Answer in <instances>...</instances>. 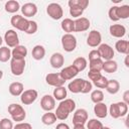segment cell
I'll list each match as a JSON object with an SVG mask.
<instances>
[{
  "label": "cell",
  "instance_id": "6da1fadb",
  "mask_svg": "<svg viewBox=\"0 0 129 129\" xmlns=\"http://www.w3.org/2000/svg\"><path fill=\"white\" fill-rule=\"evenodd\" d=\"M76 109V103L73 99H64L62 101H60L59 105L56 108V111L54 113L56 119L58 120H66L70 113L74 112Z\"/></svg>",
  "mask_w": 129,
  "mask_h": 129
},
{
  "label": "cell",
  "instance_id": "7a4b0ae2",
  "mask_svg": "<svg viewBox=\"0 0 129 129\" xmlns=\"http://www.w3.org/2000/svg\"><path fill=\"white\" fill-rule=\"evenodd\" d=\"M127 112H128V105L125 104L123 101L118 103H113L109 108V113L111 117L114 119H118L120 117L125 116Z\"/></svg>",
  "mask_w": 129,
  "mask_h": 129
},
{
  "label": "cell",
  "instance_id": "3957f363",
  "mask_svg": "<svg viewBox=\"0 0 129 129\" xmlns=\"http://www.w3.org/2000/svg\"><path fill=\"white\" fill-rule=\"evenodd\" d=\"M8 113L10 114L13 121H16V122H21L26 117L25 110L21 105H18V104H10L8 106Z\"/></svg>",
  "mask_w": 129,
  "mask_h": 129
},
{
  "label": "cell",
  "instance_id": "277c9868",
  "mask_svg": "<svg viewBox=\"0 0 129 129\" xmlns=\"http://www.w3.org/2000/svg\"><path fill=\"white\" fill-rule=\"evenodd\" d=\"M61 45L62 48L67 52H72L77 47V38L72 33H66L61 37Z\"/></svg>",
  "mask_w": 129,
  "mask_h": 129
},
{
  "label": "cell",
  "instance_id": "5b68a950",
  "mask_svg": "<svg viewBox=\"0 0 129 129\" xmlns=\"http://www.w3.org/2000/svg\"><path fill=\"white\" fill-rule=\"evenodd\" d=\"M10 23L13 27H15L16 29L20 30V31H23L25 32L27 27H28V23H29V20L26 19L25 17H23L22 15H13L10 19Z\"/></svg>",
  "mask_w": 129,
  "mask_h": 129
},
{
  "label": "cell",
  "instance_id": "8992f818",
  "mask_svg": "<svg viewBox=\"0 0 129 129\" xmlns=\"http://www.w3.org/2000/svg\"><path fill=\"white\" fill-rule=\"evenodd\" d=\"M46 13L48 14V16L54 20H58L62 17L63 15V10L62 7L57 4V3H50L47 5L46 7Z\"/></svg>",
  "mask_w": 129,
  "mask_h": 129
},
{
  "label": "cell",
  "instance_id": "52a82bcc",
  "mask_svg": "<svg viewBox=\"0 0 129 129\" xmlns=\"http://www.w3.org/2000/svg\"><path fill=\"white\" fill-rule=\"evenodd\" d=\"M25 69V59L11 58L10 60V70L14 76H21Z\"/></svg>",
  "mask_w": 129,
  "mask_h": 129
},
{
  "label": "cell",
  "instance_id": "ba28073f",
  "mask_svg": "<svg viewBox=\"0 0 129 129\" xmlns=\"http://www.w3.org/2000/svg\"><path fill=\"white\" fill-rule=\"evenodd\" d=\"M38 97V93L36 90L29 89L23 91V93L20 95V101L23 105H30L32 104Z\"/></svg>",
  "mask_w": 129,
  "mask_h": 129
},
{
  "label": "cell",
  "instance_id": "9c48e42d",
  "mask_svg": "<svg viewBox=\"0 0 129 129\" xmlns=\"http://www.w3.org/2000/svg\"><path fill=\"white\" fill-rule=\"evenodd\" d=\"M4 40L7 44L8 47H15L17 45H19V38H18V34L15 30L13 29H8L5 34H4Z\"/></svg>",
  "mask_w": 129,
  "mask_h": 129
},
{
  "label": "cell",
  "instance_id": "30bf717a",
  "mask_svg": "<svg viewBox=\"0 0 129 129\" xmlns=\"http://www.w3.org/2000/svg\"><path fill=\"white\" fill-rule=\"evenodd\" d=\"M98 52L100 54V57L105 59V60H110L113 59L114 56V49L112 48V46H110L107 43H101L98 47Z\"/></svg>",
  "mask_w": 129,
  "mask_h": 129
},
{
  "label": "cell",
  "instance_id": "8fae6325",
  "mask_svg": "<svg viewBox=\"0 0 129 129\" xmlns=\"http://www.w3.org/2000/svg\"><path fill=\"white\" fill-rule=\"evenodd\" d=\"M88 121V112L87 110L81 108L76 110L73 117V124L74 125H84Z\"/></svg>",
  "mask_w": 129,
  "mask_h": 129
},
{
  "label": "cell",
  "instance_id": "7c38bea8",
  "mask_svg": "<svg viewBox=\"0 0 129 129\" xmlns=\"http://www.w3.org/2000/svg\"><path fill=\"white\" fill-rule=\"evenodd\" d=\"M45 82L46 84H48L49 86H52L54 88L56 87H61L64 85V81L61 79V77L59 76V74L56 73H51V74H47L45 77Z\"/></svg>",
  "mask_w": 129,
  "mask_h": 129
},
{
  "label": "cell",
  "instance_id": "4fadbf2b",
  "mask_svg": "<svg viewBox=\"0 0 129 129\" xmlns=\"http://www.w3.org/2000/svg\"><path fill=\"white\" fill-rule=\"evenodd\" d=\"M102 35L98 30H92L87 37V44L91 47H97L101 44Z\"/></svg>",
  "mask_w": 129,
  "mask_h": 129
},
{
  "label": "cell",
  "instance_id": "5bb4252c",
  "mask_svg": "<svg viewBox=\"0 0 129 129\" xmlns=\"http://www.w3.org/2000/svg\"><path fill=\"white\" fill-rule=\"evenodd\" d=\"M40 107L46 112H50L55 108V100L50 95H44L40 100Z\"/></svg>",
  "mask_w": 129,
  "mask_h": 129
},
{
  "label": "cell",
  "instance_id": "9a60e30c",
  "mask_svg": "<svg viewBox=\"0 0 129 129\" xmlns=\"http://www.w3.org/2000/svg\"><path fill=\"white\" fill-rule=\"evenodd\" d=\"M75 24V31L76 32H83L89 29L90 27V20L86 17H79L74 21Z\"/></svg>",
  "mask_w": 129,
  "mask_h": 129
},
{
  "label": "cell",
  "instance_id": "2e32d148",
  "mask_svg": "<svg viewBox=\"0 0 129 129\" xmlns=\"http://www.w3.org/2000/svg\"><path fill=\"white\" fill-rule=\"evenodd\" d=\"M79 74V72L77 71V69L72 64V66H69V67H66L64 69H62L59 73V76L61 77V79L66 82V81H69V80H72L73 78H75L77 75Z\"/></svg>",
  "mask_w": 129,
  "mask_h": 129
},
{
  "label": "cell",
  "instance_id": "e0dca14e",
  "mask_svg": "<svg viewBox=\"0 0 129 129\" xmlns=\"http://www.w3.org/2000/svg\"><path fill=\"white\" fill-rule=\"evenodd\" d=\"M110 34L113 37H117V38H121L125 35L126 33V28L124 25L122 24H112L109 28Z\"/></svg>",
  "mask_w": 129,
  "mask_h": 129
},
{
  "label": "cell",
  "instance_id": "ac0fdd59",
  "mask_svg": "<svg viewBox=\"0 0 129 129\" xmlns=\"http://www.w3.org/2000/svg\"><path fill=\"white\" fill-rule=\"evenodd\" d=\"M21 12L24 15V17H32L37 13V6L34 3H25L21 7Z\"/></svg>",
  "mask_w": 129,
  "mask_h": 129
},
{
  "label": "cell",
  "instance_id": "d6986e66",
  "mask_svg": "<svg viewBox=\"0 0 129 129\" xmlns=\"http://www.w3.org/2000/svg\"><path fill=\"white\" fill-rule=\"evenodd\" d=\"M69 6H70V14L75 17V18H79L82 16L84 10L78 5V0H70L68 2Z\"/></svg>",
  "mask_w": 129,
  "mask_h": 129
},
{
  "label": "cell",
  "instance_id": "ffe728a7",
  "mask_svg": "<svg viewBox=\"0 0 129 129\" xmlns=\"http://www.w3.org/2000/svg\"><path fill=\"white\" fill-rule=\"evenodd\" d=\"M49 62L53 69H59L64 63V57L60 52H54L51 54Z\"/></svg>",
  "mask_w": 129,
  "mask_h": 129
},
{
  "label": "cell",
  "instance_id": "44dd1931",
  "mask_svg": "<svg viewBox=\"0 0 129 129\" xmlns=\"http://www.w3.org/2000/svg\"><path fill=\"white\" fill-rule=\"evenodd\" d=\"M27 55V48L24 45H17L15 46L11 51V56L13 58L17 59H25V56Z\"/></svg>",
  "mask_w": 129,
  "mask_h": 129
},
{
  "label": "cell",
  "instance_id": "7402d4cb",
  "mask_svg": "<svg viewBox=\"0 0 129 129\" xmlns=\"http://www.w3.org/2000/svg\"><path fill=\"white\" fill-rule=\"evenodd\" d=\"M94 113L98 118H105L108 115V108L107 105L103 102L101 103H97L94 106Z\"/></svg>",
  "mask_w": 129,
  "mask_h": 129
},
{
  "label": "cell",
  "instance_id": "603a6c76",
  "mask_svg": "<svg viewBox=\"0 0 129 129\" xmlns=\"http://www.w3.org/2000/svg\"><path fill=\"white\" fill-rule=\"evenodd\" d=\"M9 93L12 95V96H20L23 91H24V86L22 83H19V82H13L9 85Z\"/></svg>",
  "mask_w": 129,
  "mask_h": 129
},
{
  "label": "cell",
  "instance_id": "cb8c5ba5",
  "mask_svg": "<svg viewBox=\"0 0 129 129\" xmlns=\"http://www.w3.org/2000/svg\"><path fill=\"white\" fill-rule=\"evenodd\" d=\"M83 82H84V79H75L73 80L69 86H68V89L74 93V94H78V93H81V90H82V86H83Z\"/></svg>",
  "mask_w": 129,
  "mask_h": 129
},
{
  "label": "cell",
  "instance_id": "d4e9b609",
  "mask_svg": "<svg viewBox=\"0 0 129 129\" xmlns=\"http://www.w3.org/2000/svg\"><path fill=\"white\" fill-rule=\"evenodd\" d=\"M115 48L119 53H123L127 55L129 53V41L120 39L115 43Z\"/></svg>",
  "mask_w": 129,
  "mask_h": 129
},
{
  "label": "cell",
  "instance_id": "484cf974",
  "mask_svg": "<svg viewBox=\"0 0 129 129\" xmlns=\"http://www.w3.org/2000/svg\"><path fill=\"white\" fill-rule=\"evenodd\" d=\"M31 55L32 57L35 59V60H40L44 57L45 55V48L40 45V44H37L35 45L33 48H32V51H31Z\"/></svg>",
  "mask_w": 129,
  "mask_h": 129
},
{
  "label": "cell",
  "instance_id": "4316f807",
  "mask_svg": "<svg viewBox=\"0 0 129 129\" xmlns=\"http://www.w3.org/2000/svg\"><path fill=\"white\" fill-rule=\"evenodd\" d=\"M107 90V92L109 94H117L120 90V84L117 80H108V83H107V86L105 88Z\"/></svg>",
  "mask_w": 129,
  "mask_h": 129
},
{
  "label": "cell",
  "instance_id": "83f0119b",
  "mask_svg": "<svg viewBox=\"0 0 129 129\" xmlns=\"http://www.w3.org/2000/svg\"><path fill=\"white\" fill-rule=\"evenodd\" d=\"M118 69V64L115 60L113 59H110V60H105L103 61V71H105L106 73L108 74H112V73H115Z\"/></svg>",
  "mask_w": 129,
  "mask_h": 129
},
{
  "label": "cell",
  "instance_id": "f1b7e54d",
  "mask_svg": "<svg viewBox=\"0 0 129 129\" xmlns=\"http://www.w3.org/2000/svg\"><path fill=\"white\" fill-rule=\"evenodd\" d=\"M61 29L67 32V33H71L75 31V24H74V20H72L71 18H64L61 23H60Z\"/></svg>",
  "mask_w": 129,
  "mask_h": 129
},
{
  "label": "cell",
  "instance_id": "f546056e",
  "mask_svg": "<svg viewBox=\"0 0 129 129\" xmlns=\"http://www.w3.org/2000/svg\"><path fill=\"white\" fill-rule=\"evenodd\" d=\"M20 9L19 2L16 0H9L5 3V11L8 13H15Z\"/></svg>",
  "mask_w": 129,
  "mask_h": 129
},
{
  "label": "cell",
  "instance_id": "4dcf8cb0",
  "mask_svg": "<svg viewBox=\"0 0 129 129\" xmlns=\"http://www.w3.org/2000/svg\"><path fill=\"white\" fill-rule=\"evenodd\" d=\"M116 14H117V17L119 18V20L120 19H127L129 17V6L128 5L117 6Z\"/></svg>",
  "mask_w": 129,
  "mask_h": 129
},
{
  "label": "cell",
  "instance_id": "1f68e13d",
  "mask_svg": "<svg viewBox=\"0 0 129 129\" xmlns=\"http://www.w3.org/2000/svg\"><path fill=\"white\" fill-rule=\"evenodd\" d=\"M73 66H74V67L77 69V71L80 73V72H83V71L87 68L88 62H87V59H86L85 57L79 56V57H77V58L73 61Z\"/></svg>",
  "mask_w": 129,
  "mask_h": 129
},
{
  "label": "cell",
  "instance_id": "d6a6232c",
  "mask_svg": "<svg viewBox=\"0 0 129 129\" xmlns=\"http://www.w3.org/2000/svg\"><path fill=\"white\" fill-rule=\"evenodd\" d=\"M54 100H58V101H62L66 99L67 97V89L61 86V87H56L53 90V96Z\"/></svg>",
  "mask_w": 129,
  "mask_h": 129
},
{
  "label": "cell",
  "instance_id": "836d02e7",
  "mask_svg": "<svg viewBox=\"0 0 129 129\" xmlns=\"http://www.w3.org/2000/svg\"><path fill=\"white\" fill-rule=\"evenodd\" d=\"M55 121H56V117H55L54 113H51V112L44 113L41 117V122L44 125H52L55 123Z\"/></svg>",
  "mask_w": 129,
  "mask_h": 129
},
{
  "label": "cell",
  "instance_id": "e575fe53",
  "mask_svg": "<svg viewBox=\"0 0 129 129\" xmlns=\"http://www.w3.org/2000/svg\"><path fill=\"white\" fill-rule=\"evenodd\" d=\"M11 50L8 46H1L0 47V61L6 62L11 58Z\"/></svg>",
  "mask_w": 129,
  "mask_h": 129
},
{
  "label": "cell",
  "instance_id": "d590c367",
  "mask_svg": "<svg viewBox=\"0 0 129 129\" xmlns=\"http://www.w3.org/2000/svg\"><path fill=\"white\" fill-rule=\"evenodd\" d=\"M89 67H90V70L91 71L101 72L102 69H103V60H102V58L89 60Z\"/></svg>",
  "mask_w": 129,
  "mask_h": 129
},
{
  "label": "cell",
  "instance_id": "8d00e7d4",
  "mask_svg": "<svg viewBox=\"0 0 129 129\" xmlns=\"http://www.w3.org/2000/svg\"><path fill=\"white\" fill-rule=\"evenodd\" d=\"M91 100L95 104L103 102V100H104V94H103V92L101 90H94L91 93Z\"/></svg>",
  "mask_w": 129,
  "mask_h": 129
},
{
  "label": "cell",
  "instance_id": "74e56055",
  "mask_svg": "<svg viewBox=\"0 0 129 129\" xmlns=\"http://www.w3.org/2000/svg\"><path fill=\"white\" fill-rule=\"evenodd\" d=\"M87 128L88 129H102L103 124L98 119H91L87 123Z\"/></svg>",
  "mask_w": 129,
  "mask_h": 129
},
{
  "label": "cell",
  "instance_id": "f35d334b",
  "mask_svg": "<svg viewBox=\"0 0 129 129\" xmlns=\"http://www.w3.org/2000/svg\"><path fill=\"white\" fill-rule=\"evenodd\" d=\"M107 83H108V79L106 77H104V76H101L98 80H96L95 82H93V84L97 88H99V89H105L106 86H107Z\"/></svg>",
  "mask_w": 129,
  "mask_h": 129
},
{
  "label": "cell",
  "instance_id": "ab89813d",
  "mask_svg": "<svg viewBox=\"0 0 129 129\" xmlns=\"http://www.w3.org/2000/svg\"><path fill=\"white\" fill-rule=\"evenodd\" d=\"M13 123L8 118H3L0 120V129H13Z\"/></svg>",
  "mask_w": 129,
  "mask_h": 129
},
{
  "label": "cell",
  "instance_id": "60d3db41",
  "mask_svg": "<svg viewBox=\"0 0 129 129\" xmlns=\"http://www.w3.org/2000/svg\"><path fill=\"white\" fill-rule=\"evenodd\" d=\"M37 28H38L37 23L35 21H33V20H29L28 27H27L25 33H27V34H33V33H35L37 31Z\"/></svg>",
  "mask_w": 129,
  "mask_h": 129
},
{
  "label": "cell",
  "instance_id": "b9f144b4",
  "mask_svg": "<svg viewBox=\"0 0 129 129\" xmlns=\"http://www.w3.org/2000/svg\"><path fill=\"white\" fill-rule=\"evenodd\" d=\"M93 89V84L90 82V81H86L84 80L83 82V86H82V90H81V93L82 94H87L89 92H91Z\"/></svg>",
  "mask_w": 129,
  "mask_h": 129
},
{
  "label": "cell",
  "instance_id": "7bdbcfd3",
  "mask_svg": "<svg viewBox=\"0 0 129 129\" xmlns=\"http://www.w3.org/2000/svg\"><path fill=\"white\" fill-rule=\"evenodd\" d=\"M116 9H117V6H112L109 11H108V15H109V18L112 20V21H118L119 18L117 17V14H116Z\"/></svg>",
  "mask_w": 129,
  "mask_h": 129
},
{
  "label": "cell",
  "instance_id": "ee69618b",
  "mask_svg": "<svg viewBox=\"0 0 129 129\" xmlns=\"http://www.w3.org/2000/svg\"><path fill=\"white\" fill-rule=\"evenodd\" d=\"M102 76V74H101V72H98V71H89V73H88V77H89V79L92 81V82H95L96 80H98L100 77Z\"/></svg>",
  "mask_w": 129,
  "mask_h": 129
},
{
  "label": "cell",
  "instance_id": "f6af8a7d",
  "mask_svg": "<svg viewBox=\"0 0 129 129\" xmlns=\"http://www.w3.org/2000/svg\"><path fill=\"white\" fill-rule=\"evenodd\" d=\"M13 129H32V126L26 122H19L13 127Z\"/></svg>",
  "mask_w": 129,
  "mask_h": 129
},
{
  "label": "cell",
  "instance_id": "bcb514c9",
  "mask_svg": "<svg viewBox=\"0 0 129 129\" xmlns=\"http://www.w3.org/2000/svg\"><path fill=\"white\" fill-rule=\"evenodd\" d=\"M98 58H101L100 57V54L98 52L97 49H93L90 51L89 53V60H93V59H98Z\"/></svg>",
  "mask_w": 129,
  "mask_h": 129
},
{
  "label": "cell",
  "instance_id": "7dc6e473",
  "mask_svg": "<svg viewBox=\"0 0 129 129\" xmlns=\"http://www.w3.org/2000/svg\"><path fill=\"white\" fill-rule=\"evenodd\" d=\"M123 99H124V103L125 104H129V91L127 90V91H125V93H124V95H123Z\"/></svg>",
  "mask_w": 129,
  "mask_h": 129
},
{
  "label": "cell",
  "instance_id": "c3c4849f",
  "mask_svg": "<svg viewBox=\"0 0 129 129\" xmlns=\"http://www.w3.org/2000/svg\"><path fill=\"white\" fill-rule=\"evenodd\" d=\"M55 129H70V126L66 123H59V124L56 125Z\"/></svg>",
  "mask_w": 129,
  "mask_h": 129
},
{
  "label": "cell",
  "instance_id": "681fc988",
  "mask_svg": "<svg viewBox=\"0 0 129 129\" xmlns=\"http://www.w3.org/2000/svg\"><path fill=\"white\" fill-rule=\"evenodd\" d=\"M74 129H85L84 125H74Z\"/></svg>",
  "mask_w": 129,
  "mask_h": 129
},
{
  "label": "cell",
  "instance_id": "f907efd6",
  "mask_svg": "<svg viewBox=\"0 0 129 129\" xmlns=\"http://www.w3.org/2000/svg\"><path fill=\"white\" fill-rule=\"evenodd\" d=\"M128 57H129V56H128V54H127V55H126V58H125V66H126L127 68H129V63H128Z\"/></svg>",
  "mask_w": 129,
  "mask_h": 129
},
{
  "label": "cell",
  "instance_id": "816d5d0a",
  "mask_svg": "<svg viewBox=\"0 0 129 129\" xmlns=\"http://www.w3.org/2000/svg\"><path fill=\"white\" fill-rule=\"evenodd\" d=\"M2 77H3V72H2L1 70H0V80L2 79Z\"/></svg>",
  "mask_w": 129,
  "mask_h": 129
},
{
  "label": "cell",
  "instance_id": "f5cc1de1",
  "mask_svg": "<svg viewBox=\"0 0 129 129\" xmlns=\"http://www.w3.org/2000/svg\"><path fill=\"white\" fill-rule=\"evenodd\" d=\"M2 42H3V39H2V37L0 36V46H1V44H2Z\"/></svg>",
  "mask_w": 129,
  "mask_h": 129
},
{
  "label": "cell",
  "instance_id": "db71d44e",
  "mask_svg": "<svg viewBox=\"0 0 129 129\" xmlns=\"http://www.w3.org/2000/svg\"><path fill=\"white\" fill-rule=\"evenodd\" d=\"M102 129H111V128H110V127H106V126L104 127V126H103V128H102Z\"/></svg>",
  "mask_w": 129,
  "mask_h": 129
}]
</instances>
